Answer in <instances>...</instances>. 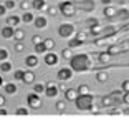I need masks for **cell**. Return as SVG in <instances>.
Returning a JSON list of instances; mask_svg holds the SVG:
<instances>
[{
    "instance_id": "obj_1",
    "label": "cell",
    "mask_w": 129,
    "mask_h": 123,
    "mask_svg": "<svg viewBox=\"0 0 129 123\" xmlns=\"http://www.w3.org/2000/svg\"><path fill=\"white\" fill-rule=\"evenodd\" d=\"M70 67L73 68V72H86V70L93 68V58L88 53L73 55L70 60Z\"/></svg>"
},
{
    "instance_id": "obj_2",
    "label": "cell",
    "mask_w": 129,
    "mask_h": 123,
    "mask_svg": "<svg viewBox=\"0 0 129 123\" xmlns=\"http://www.w3.org/2000/svg\"><path fill=\"white\" fill-rule=\"evenodd\" d=\"M75 103H76V108H78V110H89V108L93 107V95L91 93H86V95H80V93H78Z\"/></svg>"
},
{
    "instance_id": "obj_3",
    "label": "cell",
    "mask_w": 129,
    "mask_h": 123,
    "mask_svg": "<svg viewBox=\"0 0 129 123\" xmlns=\"http://www.w3.org/2000/svg\"><path fill=\"white\" fill-rule=\"evenodd\" d=\"M58 10H60V13L64 15V17H73L76 13V4L73 0H63V2L58 5Z\"/></svg>"
},
{
    "instance_id": "obj_4",
    "label": "cell",
    "mask_w": 129,
    "mask_h": 123,
    "mask_svg": "<svg viewBox=\"0 0 129 123\" xmlns=\"http://www.w3.org/2000/svg\"><path fill=\"white\" fill-rule=\"evenodd\" d=\"M58 33L63 38H71L73 35H76V28L73 23H61L60 28H58Z\"/></svg>"
},
{
    "instance_id": "obj_5",
    "label": "cell",
    "mask_w": 129,
    "mask_h": 123,
    "mask_svg": "<svg viewBox=\"0 0 129 123\" xmlns=\"http://www.w3.org/2000/svg\"><path fill=\"white\" fill-rule=\"evenodd\" d=\"M58 93H60V87L56 83H51V81L45 83V95L48 98H55V96H58Z\"/></svg>"
},
{
    "instance_id": "obj_6",
    "label": "cell",
    "mask_w": 129,
    "mask_h": 123,
    "mask_svg": "<svg viewBox=\"0 0 129 123\" xmlns=\"http://www.w3.org/2000/svg\"><path fill=\"white\" fill-rule=\"evenodd\" d=\"M71 77H73V68H71V67H63V68L58 70V80L70 81Z\"/></svg>"
},
{
    "instance_id": "obj_7",
    "label": "cell",
    "mask_w": 129,
    "mask_h": 123,
    "mask_svg": "<svg viewBox=\"0 0 129 123\" xmlns=\"http://www.w3.org/2000/svg\"><path fill=\"white\" fill-rule=\"evenodd\" d=\"M27 105L30 108H40L42 107V98H40V95H38V93H30V95L27 96Z\"/></svg>"
},
{
    "instance_id": "obj_8",
    "label": "cell",
    "mask_w": 129,
    "mask_h": 123,
    "mask_svg": "<svg viewBox=\"0 0 129 123\" xmlns=\"http://www.w3.org/2000/svg\"><path fill=\"white\" fill-rule=\"evenodd\" d=\"M33 25L38 28V30H43V28H46V25H48V18L43 17V15H38V17H35Z\"/></svg>"
},
{
    "instance_id": "obj_9",
    "label": "cell",
    "mask_w": 129,
    "mask_h": 123,
    "mask_svg": "<svg viewBox=\"0 0 129 123\" xmlns=\"http://www.w3.org/2000/svg\"><path fill=\"white\" fill-rule=\"evenodd\" d=\"M45 63L48 67H55L58 63V55L53 53V52H46L45 53Z\"/></svg>"
},
{
    "instance_id": "obj_10",
    "label": "cell",
    "mask_w": 129,
    "mask_h": 123,
    "mask_svg": "<svg viewBox=\"0 0 129 123\" xmlns=\"http://www.w3.org/2000/svg\"><path fill=\"white\" fill-rule=\"evenodd\" d=\"M103 15L106 17V18H116L118 17V8L111 7V5H106L104 10H103Z\"/></svg>"
},
{
    "instance_id": "obj_11",
    "label": "cell",
    "mask_w": 129,
    "mask_h": 123,
    "mask_svg": "<svg viewBox=\"0 0 129 123\" xmlns=\"http://www.w3.org/2000/svg\"><path fill=\"white\" fill-rule=\"evenodd\" d=\"M31 7L38 12H43V10H48V4H46V0H33L31 2Z\"/></svg>"
},
{
    "instance_id": "obj_12",
    "label": "cell",
    "mask_w": 129,
    "mask_h": 123,
    "mask_svg": "<svg viewBox=\"0 0 129 123\" xmlns=\"http://www.w3.org/2000/svg\"><path fill=\"white\" fill-rule=\"evenodd\" d=\"M78 8L86 10V12H93L94 10V2H93V0H83V2L78 4Z\"/></svg>"
},
{
    "instance_id": "obj_13",
    "label": "cell",
    "mask_w": 129,
    "mask_h": 123,
    "mask_svg": "<svg viewBox=\"0 0 129 123\" xmlns=\"http://www.w3.org/2000/svg\"><path fill=\"white\" fill-rule=\"evenodd\" d=\"M25 65L30 67V68H35V67H38V57L37 55H27V58H25Z\"/></svg>"
},
{
    "instance_id": "obj_14",
    "label": "cell",
    "mask_w": 129,
    "mask_h": 123,
    "mask_svg": "<svg viewBox=\"0 0 129 123\" xmlns=\"http://www.w3.org/2000/svg\"><path fill=\"white\" fill-rule=\"evenodd\" d=\"M76 96H78V90L76 88H66L64 90V98L68 101H75Z\"/></svg>"
},
{
    "instance_id": "obj_15",
    "label": "cell",
    "mask_w": 129,
    "mask_h": 123,
    "mask_svg": "<svg viewBox=\"0 0 129 123\" xmlns=\"http://www.w3.org/2000/svg\"><path fill=\"white\" fill-rule=\"evenodd\" d=\"M13 32H15V28L10 27V25H7V27H4L2 30H0V33H2L4 38H13Z\"/></svg>"
},
{
    "instance_id": "obj_16",
    "label": "cell",
    "mask_w": 129,
    "mask_h": 123,
    "mask_svg": "<svg viewBox=\"0 0 129 123\" xmlns=\"http://www.w3.org/2000/svg\"><path fill=\"white\" fill-rule=\"evenodd\" d=\"M20 22H22V18H20V17H17V15H10L7 18V25H10V27H13V28L18 27Z\"/></svg>"
},
{
    "instance_id": "obj_17",
    "label": "cell",
    "mask_w": 129,
    "mask_h": 123,
    "mask_svg": "<svg viewBox=\"0 0 129 123\" xmlns=\"http://www.w3.org/2000/svg\"><path fill=\"white\" fill-rule=\"evenodd\" d=\"M101 105H103L104 108L113 107V105H114V96H113V95H106V96H103V98H101Z\"/></svg>"
},
{
    "instance_id": "obj_18",
    "label": "cell",
    "mask_w": 129,
    "mask_h": 123,
    "mask_svg": "<svg viewBox=\"0 0 129 123\" xmlns=\"http://www.w3.org/2000/svg\"><path fill=\"white\" fill-rule=\"evenodd\" d=\"M33 81H35V73L31 70H27L23 75V83H33Z\"/></svg>"
},
{
    "instance_id": "obj_19",
    "label": "cell",
    "mask_w": 129,
    "mask_h": 123,
    "mask_svg": "<svg viewBox=\"0 0 129 123\" xmlns=\"http://www.w3.org/2000/svg\"><path fill=\"white\" fill-rule=\"evenodd\" d=\"M23 38H25V32H23L22 28H15V32H13V40H15V42H22Z\"/></svg>"
},
{
    "instance_id": "obj_20",
    "label": "cell",
    "mask_w": 129,
    "mask_h": 123,
    "mask_svg": "<svg viewBox=\"0 0 129 123\" xmlns=\"http://www.w3.org/2000/svg\"><path fill=\"white\" fill-rule=\"evenodd\" d=\"M20 18H22V22H23V23H33L35 15H33V13H30V12H25V13H23Z\"/></svg>"
},
{
    "instance_id": "obj_21",
    "label": "cell",
    "mask_w": 129,
    "mask_h": 123,
    "mask_svg": "<svg viewBox=\"0 0 129 123\" xmlns=\"http://www.w3.org/2000/svg\"><path fill=\"white\" fill-rule=\"evenodd\" d=\"M4 88H5V93H8V95H15L17 90H18L15 83H7V85L4 87Z\"/></svg>"
},
{
    "instance_id": "obj_22",
    "label": "cell",
    "mask_w": 129,
    "mask_h": 123,
    "mask_svg": "<svg viewBox=\"0 0 129 123\" xmlns=\"http://www.w3.org/2000/svg\"><path fill=\"white\" fill-rule=\"evenodd\" d=\"M43 45H45L46 52H51L55 48V40L53 38H45V40H43Z\"/></svg>"
},
{
    "instance_id": "obj_23",
    "label": "cell",
    "mask_w": 129,
    "mask_h": 123,
    "mask_svg": "<svg viewBox=\"0 0 129 123\" xmlns=\"http://www.w3.org/2000/svg\"><path fill=\"white\" fill-rule=\"evenodd\" d=\"M109 78V75H108V72H98L96 73V80L99 81V83H104V81Z\"/></svg>"
},
{
    "instance_id": "obj_24",
    "label": "cell",
    "mask_w": 129,
    "mask_h": 123,
    "mask_svg": "<svg viewBox=\"0 0 129 123\" xmlns=\"http://www.w3.org/2000/svg\"><path fill=\"white\" fill-rule=\"evenodd\" d=\"M111 57H113V55H109L108 52H101V53L98 55V58H99V62H101V63H108V62L111 60Z\"/></svg>"
},
{
    "instance_id": "obj_25",
    "label": "cell",
    "mask_w": 129,
    "mask_h": 123,
    "mask_svg": "<svg viewBox=\"0 0 129 123\" xmlns=\"http://www.w3.org/2000/svg\"><path fill=\"white\" fill-rule=\"evenodd\" d=\"M83 43H84L83 40H78V38L75 37L73 40H70V42H68V47H70V48H78V47H81Z\"/></svg>"
},
{
    "instance_id": "obj_26",
    "label": "cell",
    "mask_w": 129,
    "mask_h": 123,
    "mask_svg": "<svg viewBox=\"0 0 129 123\" xmlns=\"http://www.w3.org/2000/svg\"><path fill=\"white\" fill-rule=\"evenodd\" d=\"M55 107H56V112L58 113H64V112H66V101H64V100L56 101V105H55Z\"/></svg>"
},
{
    "instance_id": "obj_27",
    "label": "cell",
    "mask_w": 129,
    "mask_h": 123,
    "mask_svg": "<svg viewBox=\"0 0 129 123\" xmlns=\"http://www.w3.org/2000/svg\"><path fill=\"white\" fill-rule=\"evenodd\" d=\"M103 32H104V37H111V35H114V33H116V27H114V25L104 27V28H103Z\"/></svg>"
},
{
    "instance_id": "obj_28",
    "label": "cell",
    "mask_w": 129,
    "mask_h": 123,
    "mask_svg": "<svg viewBox=\"0 0 129 123\" xmlns=\"http://www.w3.org/2000/svg\"><path fill=\"white\" fill-rule=\"evenodd\" d=\"M60 53H61V58H64V60H71V57H73L71 48H63Z\"/></svg>"
},
{
    "instance_id": "obj_29",
    "label": "cell",
    "mask_w": 129,
    "mask_h": 123,
    "mask_svg": "<svg viewBox=\"0 0 129 123\" xmlns=\"http://www.w3.org/2000/svg\"><path fill=\"white\" fill-rule=\"evenodd\" d=\"M0 70H2V72H5V73H7V72H10V70H12V63H10L8 60L2 62V63H0Z\"/></svg>"
},
{
    "instance_id": "obj_30",
    "label": "cell",
    "mask_w": 129,
    "mask_h": 123,
    "mask_svg": "<svg viewBox=\"0 0 129 123\" xmlns=\"http://www.w3.org/2000/svg\"><path fill=\"white\" fill-rule=\"evenodd\" d=\"M118 18L127 20V18H129V10H126V8H121V10H118Z\"/></svg>"
},
{
    "instance_id": "obj_31",
    "label": "cell",
    "mask_w": 129,
    "mask_h": 123,
    "mask_svg": "<svg viewBox=\"0 0 129 123\" xmlns=\"http://www.w3.org/2000/svg\"><path fill=\"white\" fill-rule=\"evenodd\" d=\"M33 92L38 93V95H40V93H45V83H35L33 85Z\"/></svg>"
},
{
    "instance_id": "obj_32",
    "label": "cell",
    "mask_w": 129,
    "mask_h": 123,
    "mask_svg": "<svg viewBox=\"0 0 129 123\" xmlns=\"http://www.w3.org/2000/svg\"><path fill=\"white\" fill-rule=\"evenodd\" d=\"M35 53H46V48H45V45H43V42L35 43Z\"/></svg>"
},
{
    "instance_id": "obj_33",
    "label": "cell",
    "mask_w": 129,
    "mask_h": 123,
    "mask_svg": "<svg viewBox=\"0 0 129 123\" xmlns=\"http://www.w3.org/2000/svg\"><path fill=\"white\" fill-rule=\"evenodd\" d=\"M78 93H80V95H86V93H91V90H89V87H88V85H80V87H78Z\"/></svg>"
},
{
    "instance_id": "obj_34",
    "label": "cell",
    "mask_w": 129,
    "mask_h": 123,
    "mask_svg": "<svg viewBox=\"0 0 129 123\" xmlns=\"http://www.w3.org/2000/svg\"><path fill=\"white\" fill-rule=\"evenodd\" d=\"M46 12H48L51 17H55V15H58V13H60V10H58V5H50Z\"/></svg>"
},
{
    "instance_id": "obj_35",
    "label": "cell",
    "mask_w": 129,
    "mask_h": 123,
    "mask_svg": "<svg viewBox=\"0 0 129 123\" xmlns=\"http://www.w3.org/2000/svg\"><path fill=\"white\" fill-rule=\"evenodd\" d=\"M89 32H91V35H99V33H103V27H101V25L89 27Z\"/></svg>"
},
{
    "instance_id": "obj_36",
    "label": "cell",
    "mask_w": 129,
    "mask_h": 123,
    "mask_svg": "<svg viewBox=\"0 0 129 123\" xmlns=\"http://www.w3.org/2000/svg\"><path fill=\"white\" fill-rule=\"evenodd\" d=\"M4 5H5V8H7V10H13V8L17 7L15 0H5V2H4Z\"/></svg>"
},
{
    "instance_id": "obj_37",
    "label": "cell",
    "mask_w": 129,
    "mask_h": 123,
    "mask_svg": "<svg viewBox=\"0 0 129 123\" xmlns=\"http://www.w3.org/2000/svg\"><path fill=\"white\" fill-rule=\"evenodd\" d=\"M8 50L7 48H0V62H5V60H8Z\"/></svg>"
},
{
    "instance_id": "obj_38",
    "label": "cell",
    "mask_w": 129,
    "mask_h": 123,
    "mask_svg": "<svg viewBox=\"0 0 129 123\" xmlns=\"http://www.w3.org/2000/svg\"><path fill=\"white\" fill-rule=\"evenodd\" d=\"M108 53H109V55H118V52H119V47L118 45H109V47H108Z\"/></svg>"
},
{
    "instance_id": "obj_39",
    "label": "cell",
    "mask_w": 129,
    "mask_h": 123,
    "mask_svg": "<svg viewBox=\"0 0 129 123\" xmlns=\"http://www.w3.org/2000/svg\"><path fill=\"white\" fill-rule=\"evenodd\" d=\"M23 75H25V72H23V70H15V73H13V78H15V80L23 81Z\"/></svg>"
},
{
    "instance_id": "obj_40",
    "label": "cell",
    "mask_w": 129,
    "mask_h": 123,
    "mask_svg": "<svg viewBox=\"0 0 129 123\" xmlns=\"http://www.w3.org/2000/svg\"><path fill=\"white\" fill-rule=\"evenodd\" d=\"M86 23L89 25V27H94V25H101V23H99V20H98V18H94V17H89V18L86 20Z\"/></svg>"
},
{
    "instance_id": "obj_41",
    "label": "cell",
    "mask_w": 129,
    "mask_h": 123,
    "mask_svg": "<svg viewBox=\"0 0 129 123\" xmlns=\"http://www.w3.org/2000/svg\"><path fill=\"white\" fill-rule=\"evenodd\" d=\"M13 50L18 52V53H20V52H23V50H25V43H23V42H17L15 47H13Z\"/></svg>"
},
{
    "instance_id": "obj_42",
    "label": "cell",
    "mask_w": 129,
    "mask_h": 123,
    "mask_svg": "<svg viewBox=\"0 0 129 123\" xmlns=\"http://www.w3.org/2000/svg\"><path fill=\"white\" fill-rule=\"evenodd\" d=\"M20 7H22V10H23V12H28V8L31 7V4H30V2H27V0H22Z\"/></svg>"
},
{
    "instance_id": "obj_43",
    "label": "cell",
    "mask_w": 129,
    "mask_h": 123,
    "mask_svg": "<svg viewBox=\"0 0 129 123\" xmlns=\"http://www.w3.org/2000/svg\"><path fill=\"white\" fill-rule=\"evenodd\" d=\"M76 38H78V40H83V42H84V40L88 38V32H78V33H76Z\"/></svg>"
},
{
    "instance_id": "obj_44",
    "label": "cell",
    "mask_w": 129,
    "mask_h": 123,
    "mask_svg": "<svg viewBox=\"0 0 129 123\" xmlns=\"http://www.w3.org/2000/svg\"><path fill=\"white\" fill-rule=\"evenodd\" d=\"M31 42L33 43H40V42H43V38L40 37V35H33V37H31Z\"/></svg>"
},
{
    "instance_id": "obj_45",
    "label": "cell",
    "mask_w": 129,
    "mask_h": 123,
    "mask_svg": "<svg viewBox=\"0 0 129 123\" xmlns=\"http://www.w3.org/2000/svg\"><path fill=\"white\" fill-rule=\"evenodd\" d=\"M17 115H25V116H27L28 110H27V108H18V110H17Z\"/></svg>"
},
{
    "instance_id": "obj_46",
    "label": "cell",
    "mask_w": 129,
    "mask_h": 123,
    "mask_svg": "<svg viewBox=\"0 0 129 123\" xmlns=\"http://www.w3.org/2000/svg\"><path fill=\"white\" fill-rule=\"evenodd\" d=\"M104 38H106V37H104ZM104 38H96V40H94V45H98V47L104 45V42H106V40H104Z\"/></svg>"
},
{
    "instance_id": "obj_47",
    "label": "cell",
    "mask_w": 129,
    "mask_h": 123,
    "mask_svg": "<svg viewBox=\"0 0 129 123\" xmlns=\"http://www.w3.org/2000/svg\"><path fill=\"white\" fill-rule=\"evenodd\" d=\"M122 92H129V80L122 81Z\"/></svg>"
},
{
    "instance_id": "obj_48",
    "label": "cell",
    "mask_w": 129,
    "mask_h": 123,
    "mask_svg": "<svg viewBox=\"0 0 129 123\" xmlns=\"http://www.w3.org/2000/svg\"><path fill=\"white\" fill-rule=\"evenodd\" d=\"M122 101H124L126 105H129V92H124V95H122Z\"/></svg>"
},
{
    "instance_id": "obj_49",
    "label": "cell",
    "mask_w": 129,
    "mask_h": 123,
    "mask_svg": "<svg viewBox=\"0 0 129 123\" xmlns=\"http://www.w3.org/2000/svg\"><path fill=\"white\" fill-rule=\"evenodd\" d=\"M89 112H91L93 115H98V113H99V108H98V107H94V105H93V107L89 108Z\"/></svg>"
},
{
    "instance_id": "obj_50",
    "label": "cell",
    "mask_w": 129,
    "mask_h": 123,
    "mask_svg": "<svg viewBox=\"0 0 129 123\" xmlns=\"http://www.w3.org/2000/svg\"><path fill=\"white\" fill-rule=\"evenodd\" d=\"M5 13H7V8H5V5H4V4H0V17L5 15Z\"/></svg>"
},
{
    "instance_id": "obj_51",
    "label": "cell",
    "mask_w": 129,
    "mask_h": 123,
    "mask_svg": "<svg viewBox=\"0 0 129 123\" xmlns=\"http://www.w3.org/2000/svg\"><path fill=\"white\" fill-rule=\"evenodd\" d=\"M111 113H113V115H121L122 110H119V108H113V110H111Z\"/></svg>"
},
{
    "instance_id": "obj_52",
    "label": "cell",
    "mask_w": 129,
    "mask_h": 123,
    "mask_svg": "<svg viewBox=\"0 0 129 123\" xmlns=\"http://www.w3.org/2000/svg\"><path fill=\"white\" fill-rule=\"evenodd\" d=\"M4 105H5V96L0 93V107H4Z\"/></svg>"
},
{
    "instance_id": "obj_53",
    "label": "cell",
    "mask_w": 129,
    "mask_h": 123,
    "mask_svg": "<svg viewBox=\"0 0 129 123\" xmlns=\"http://www.w3.org/2000/svg\"><path fill=\"white\" fill-rule=\"evenodd\" d=\"M7 110H5V108H0V115H2V116H4V115H7Z\"/></svg>"
},
{
    "instance_id": "obj_54",
    "label": "cell",
    "mask_w": 129,
    "mask_h": 123,
    "mask_svg": "<svg viewBox=\"0 0 129 123\" xmlns=\"http://www.w3.org/2000/svg\"><path fill=\"white\" fill-rule=\"evenodd\" d=\"M101 2H103V5H111L113 0H101Z\"/></svg>"
},
{
    "instance_id": "obj_55",
    "label": "cell",
    "mask_w": 129,
    "mask_h": 123,
    "mask_svg": "<svg viewBox=\"0 0 129 123\" xmlns=\"http://www.w3.org/2000/svg\"><path fill=\"white\" fill-rule=\"evenodd\" d=\"M116 2H118V4H119V5H124V4H126V2H127V0H116Z\"/></svg>"
},
{
    "instance_id": "obj_56",
    "label": "cell",
    "mask_w": 129,
    "mask_h": 123,
    "mask_svg": "<svg viewBox=\"0 0 129 123\" xmlns=\"http://www.w3.org/2000/svg\"><path fill=\"white\" fill-rule=\"evenodd\" d=\"M122 47H124V48H129V42H124V43H122Z\"/></svg>"
},
{
    "instance_id": "obj_57",
    "label": "cell",
    "mask_w": 129,
    "mask_h": 123,
    "mask_svg": "<svg viewBox=\"0 0 129 123\" xmlns=\"http://www.w3.org/2000/svg\"><path fill=\"white\" fill-rule=\"evenodd\" d=\"M2 85H4V78L0 77V87H2Z\"/></svg>"
},
{
    "instance_id": "obj_58",
    "label": "cell",
    "mask_w": 129,
    "mask_h": 123,
    "mask_svg": "<svg viewBox=\"0 0 129 123\" xmlns=\"http://www.w3.org/2000/svg\"><path fill=\"white\" fill-rule=\"evenodd\" d=\"M4 2H5V0H0V4H4Z\"/></svg>"
}]
</instances>
